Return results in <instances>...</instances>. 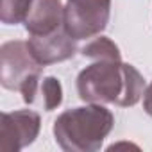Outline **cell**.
Here are the masks:
<instances>
[{"instance_id":"10","label":"cell","mask_w":152,"mask_h":152,"mask_svg":"<svg viewBox=\"0 0 152 152\" xmlns=\"http://www.w3.org/2000/svg\"><path fill=\"white\" fill-rule=\"evenodd\" d=\"M32 0H2L0 6V20L6 25L23 23Z\"/></svg>"},{"instance_id":"6","label":"cell","mask_w":152,"mask_h":152,"mask_svg":"<svg viewBox=\"0 0 152 152\" xmlns=\"http://www.w3.org/2000/svg\"><path fill=\"white\" fill-rule=\"evenodd\" d=\"M66 27L63 25L61 29L50 32V34H43V36H31L27 39V45L32 52V56L36 57V61L41 66H48L54 63H61L66 61L70 57H73V54L77 52V45Z\"/></svg>"},{"instance_id":"2","label":"cell","mask_w":152,"mask_h":152,"mask_svg":"<svg viewBox=\"0 0 152 152\" xmlns=\"http://www.w3.org/2000/svg\"><path fill=\"white\" fill-rule=\"evenodd\" d=\"M113 127L115 116L104 104H88L63 111L54 122V138L64 152H95Z\"/></svg>"},{"instance_id":"11","label":"cell","mask_w":152,"mask_h":152,"mask_svg":"<svg viewBox=\"0 0 152 152\" xmlns=\"http://www.w3.org/2000/svg\"><path fill=\"white\" fill-rule=\"evenodd\" d=\"M143 109L148 116H152V83L145 88V93H143Z\"/></svg>"},{"instance_id":"7","label":"cell","mask_w":152,"mask_h":152,"mask_svg":"<svg viewBox=\"0 0 152 152\" xmlns=\"http://www.w3.org/2000/svg\"><path fill=\"white\" fill-rule=\"evenodd\" d=\"M64 25V7L61 0H32L23 27L31 36L50 34Z\"/></svg>"},{"instance_id":"4","label":"cell","mask_w":152,"mask_h":152,"mask_svg":"<svg viewBox=\"0 0 152 152\" xmlns=\"http://www.w3.org/2000/svg\"><path fill=\"white\" fill-rule=\"evenodd\" d=\"M111 0H66L64 27L73 39L99 36L109 23Z\"/></svg>"},{"instance_id":"3","label":"cell","mask_w":152,"mask_h":152,"mask_svg":"<svg viewBox=\"0 0 152 152\" xmlns=\"http://www.w3.org/2000/svg\"><path fill=\"white\" fill-rule=\"evenodd\" d=\"M43 68L32 56L27 41L15 39L0 47V84L6 90L20 91L23 100L39 83Z\"/></svg>"},{"instance_id":"1","label":"cell","mask_w":152,"mask_h":152,"mask_svg":"<svg viewBox=\"0 0 152 152\" xmlns=\"http://www.w3.org/2000/svg\"><path fill=\"white\" fill-rule=\"evenodd\" d=\"M143 75L122 59H95L77 75V93L88 104L136 106L145 93Z\"/></svg>"},{"instance_id":"8","label":"cell","mask_w":152,"mask_h":152,"mask_svg":"<svg viewBox=\"0 0 152 152\" xmlns=\"http://www.w3.org/2000/svg\"><path fill=\"white\" fill-rule=\"evenodd\" d=\"M29 106H39L45 111H54L63 102V86L56 77H41L32 93L23 100Z\"/></svg>"},{"instance_id":"5","label":"cell","mask_w":152,"mask_h":152,"mask_svg":"<svg viewBox=\"0 0 152 152\" xmlns=\"http://www.w3.org/2000/svg\"><path fill=\"white\" fill-rule=\"evenodd\" d=\"M41 129V118L32 109L2 113L0 116V150L20 152L34 143Z\"/></svg>"},{"instance_id":"9","label":"cell","mask_w":152,"mask_h":152,"mask_svg":"<svg viewBox=\"0 0 152 152\" xmlns=\"http://www.w3.org/2000/svg\"><path fill=\"white\" fill-rule=\"evenodd\" d=\"M81 54L93 61L95 59H122L118 45H115V41H111L106 36H99V38H93L91 41H88L81 48Z\"/></svg>"}]
</instances>
